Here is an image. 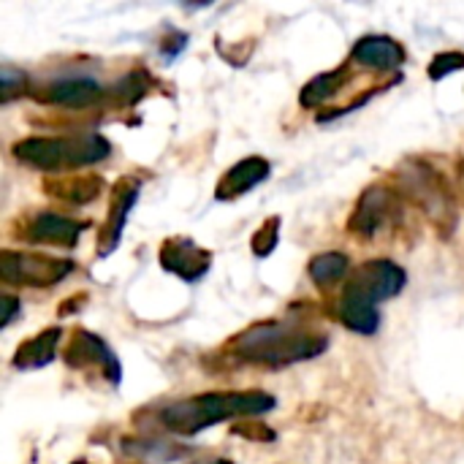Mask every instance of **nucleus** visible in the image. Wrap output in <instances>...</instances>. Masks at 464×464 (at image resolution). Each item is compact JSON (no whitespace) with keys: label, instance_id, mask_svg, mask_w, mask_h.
<instances>
[{"label":"nucleus","instance_id":"f257e3e1","mask_svg":"<svg viewBox=\"0 0 464 464\" xmlns=\"http://www.w3.org/2000/svg\"><path fill=\"white\" fill-rule=\"evenodd\" d=\"M275 405V397L266 392H207L166 405L160 411V424L171 435L193 438L231 419H258Z\"/></svg>","mask_w":464,"mask_h":464},{"label":"nucleus","instance_id":"f03ea898","mask_svg":"<svg viewBox=\"0 0 464 464\" xmlns=\"http://www.w3.org/2000/svg\"><path fill=\"white\" fill-rule=\"evenodd\" d=\"M329 348V337L313 329H304L299 321H264L234 337L231 351L250 364L264 367H288L310 362Z\"/></svg>","mask_w":464,"mask_h":464},{"label":"nucleus","instance_id":"7ed1b4c3","mask_svg":"<svg viewBox=\"0 0 464 464\" xmlns=\"http://www.w3.org/2000/svg\"><path fill=\"white\" fill-rule=\"evenodd\" d=\"M14 158L38 171L54 174L68 169H82L101 163L111 155V144L101 133H73V136H30L11 147Z\"/></svg>","mask_w":464,"mask_h":464},{"label":"nucleus","instance_id":"20e7f679","mask_svg":"<svg viewBox=\"0 0 464 464\" xmlns=\"http://www.w3.org/2000/svg\"><path fill=\"white\" fill-rule=\"evenodd\" d=\"M397 193L413 201L440 228L443 237H449L457 226L454 193L446 185V179L424 160H405L397 169Z\"/></svg>","mask_w":464,"mask_h":464},{"label":"nucleus","instance_id":"39448f33","mask_svg":"<svg viewBox=\"0 0 464 464\" xmlns=\"http://www.w3.org/2000/svg\"><path fill=\"white\" fill-rule=\"evenodd\" d=\"M73 272V264L65 258H46L30 253H0V277L5 285H27V288H52Z\"/></svg>","mask_w":464,"mask_h":464},{"label":"nucleus","instance_id":"423d86ee","mask_svg":"<svg viewBox=\"0 0 464 464\" xmlns=\"http://www.w3.org/2000/svg\"><path fill=\"white\" fill-rule=\"evenodd\" d=\"M405 283H408V275L402 266H397L389 258H375L353 269V275L345 283L343 296L378 307V302L397 296L405 288Z\"/></svg>","mask_w":464,"mask_h":464},{"label":"nucleus","instance_id":"0eeeda50","mask_svg":"<svg viewBox=\"0 0 464 464\" xmlns=\"http://www.w3.org/2000/svg\"><path fill=\"white\" fill-rule=\"evenodd\" d=\"M400 218V193L397 188H386V185H370L351 220H348V231L362 237V239H375L378 231L389 228L394 220Z\"/></svg>","mask_w":464,"mask_h":464},{"label":"nucleus","instance_id":"6e6552de","mask_svg":"<svg viewBox=\"0 0 464 464\" xmlns=\"http://www.w3.org/2000/svg\"><path fill=\"white\" fill-rule=\"evenodd\" d=\"M160 266L171 275H177L185 283H196L201 280L209 266H212V253L198 247L193 239L188 237H171L160 245Z\"/></svg>","mask_w":464,"mask_h":464},{"label":"nucleus","instance_id":"1a4fd4ad","mask_svg":"<svg viewBox=\"0 0 464 464\" xmlns=\"http://www.w3.org/2000/svg\"><path fill=\"white\" fill-rule=\"evenodd\" d=\"M139 188H141V182L130 179V177H122L120 182H114L111 196H109V218H106V226L98 237V256L101 258H106L109 253L117 250L120 237H122L125 223H128V215L139 198Z\"/></svg>","mask_w":464,"mask_h":464},{"label":"nucleus","instance_id":"9d476101","mask_svg":"<svg viewBox=\"0 0 464 464\" xmlns=\"http://www.w3.org/2000/svg\"><path fill=\"white\" fill-rule=\"evenodd\" d=\"M65 364H68L71 370L101 367L103 375H106L111 383H120V378H122V372H120L122 367H120L117 356L111 353V348H109L101 337H95V334H90V332H82V329L73 332L71 340H68Z\"/></svg>","mask_w":464,"mask_h":464},{"label":"nucleus","instance_id":"9b49d317","mask_svg":"<svg viewBox=\"0 0 464 464\" xmlns=\"http://www.w3.org/2000/svg\"><path fill=\"white\" fill-rule=\"evenodd\" d=\"M35 98L52 106L84 109V106H95L103 98V87L87 76H65V79H54L44 84V90L35 92Z\"/></svg>","mask_w":464,"mask_h":464},{"label":"nucleus","instance_id":"f8f14e48","mask_svg":"<svg viewBox=\"0 0 464 464\" xmlns=\"http://www.w3.org/2000/svg\"><path fill=\"white\" fill-rule=\"evenodd\" d=\"M90 223L84 220H73L65 215H54V212H41L35 215L27 226H24V242L33 245H57V247H73L79 242V234L87 228Z\"/></svg>","mask_w":464,"mask_h":464},{"label":"nucleus","instance_id":"ddd939ff","mask_svg":"<svg viewBox=\"0 0 464 464\" xmlns=\"http://www.w3.org/2000/svg\"><path fill=\"white\" fill-rule=\"evenodd\" d=\"M269 171H272V166H269L266 158H258V155L245 158V160L234 163V166L223 174V179L215 185V198H218V201L242 198V196L250 193L256 185H261V182L269 177Z\"/></svg>","mask_w":464,"mask_h":464},{"label":"nucleus","instance_id":"4468645a","mask_svg":"<svg viewBox=\"0 0 464 464\" xmlns=\"http://www.w3.org/2000/svg\"><path fill=\"white\" fill-rule=\"evenodd\" d=\"M351 60L372 71H397L405 63V49L389 35H364L356 41Z\"/></svg>","mask_w":464,"mask_h":464},{"label":"nucleus","instance_id":"2eb2a0df","mask_svg":"<svg viewBox=\"0 0 464 464\" xmlns=\"http://www.w3.org/2000/svg\"><path fill=\"white\" fill-rule=\"evenodd\" d=\"M60 340H63V329H57V326H52L46 332H38L35 337L24 340L16 348L11 364L16 370H41V367H46V364L54 362L57 348H60Z\"/></svg>","mask_w":464,"mask_h":464},{"label":"nucleus","instance_id":"dca6fc26","mask_svg":"<svg viewBox=\"0 0 464 464\" xmlns=\"http://www.w3.org/2000/svg\"><path fill=\"white\" fill-rule=\"evenodd\" d=\"M44 190L52 193L54 198H63V201H71V204H87V201H95L103 190V179L101 177H92V174H79V177H52L44 182Z\"/></svg>","mask_w":464,"mask_h":464},{"label":"nucleus","instance_id":"f3484780","mask_svg":"<svg viewBox=\"0 0 464 464\" xmlns=\"http://www.w3.org/2000/svg\"><path fill=\"white\" fill-rule=\"evenodd\" d=\"M351 82V68L348 65H340L334 71H326V73H318L315 79H310L304 87H302V95H299V103L304 109H318L324 106L326 101H332L334 95L343 92V87H348Z\"/></svg>","mask_w":464,"mask_h":464},{"label":"nucleus","instance_id":"a211bd4d","mask_svg":"<svg viewBox=\"0 0 464 464\" xmlns=\"http://www.w3.org/2000/svg\"><path fill=\"white\" fill-rule=\"evenodd\" d=\"M348 269H351V258L345 253H321L307 266V272H310V277H313V283L318 288L337 285L340 280H345Z\"/></svg>","mask_w":464,"mask_h":464},{"label":"nucleus","instance_id":"6ab92c4d","mask_svg":"<svg viewBox=\"0 0 464 464\" xmlns=\"http://www.w3.org/2000/svg\"><path fill=\"white\" fill-rule=\"evenodd\" d=\"M147 87H150L147 73H144V71H133V73H128L125 79H120L109 92H111L122 106H128V103H136V101L147 92Z\"/></svg>","mask_w":464,"mask_h":464},{"label":"nucleus","instance_id":"aec40b11","mask_svg":"<svg viewBox=\"0 0 464 464\" xmlns=\"http://www.w3.org/2000/svg\"><path fill=\"white\" fill-rule=\"evenodd\" d=\"M280 218L277 215H272L256 234H253V253L258 256V258H266V256H272L275 253V247H277V242H280Z\"/></svg>","mask_w":464,"mask_h":464},{"label":"nucleus","instance_id":"412c9836","mask_svg":"<svg viewBox=\"0 0 464 464\" xmlns=\"http://www.w3.org/2000/svg\"><path fill=\"white\" fill-rule=\"evenodd\" d=\"M462 68H464V52H440V54H435V57H432V63H430V79L440 82V79H446L449 73L462 71Z\"/></svg>","mask_w":464,"mask_h":464},{"label":"nucleus","instance_id":"4be33fe9","mask_svg":"<svg viewBox=\"0 0 464 464\" xmlns=\"http://www.w3.org/2000/svg\"><path fill=\"white\" fill-rule=\"evenodd\" d=\"M24 92V73L14 71V68H3V87H0V101L3 103H11L14 95H22Z\"/></svg>","mask_w":464,"mask_h":464},{"label":"nucleus","instance_id":"5701e85b","mask_svg":"<svg viewBox=\"0 0 464 464\" xmlns=\"http://www.w3.org/2000/svg\"><path fill=\"white\" fill-rule=\"evenodd\" d=\"M3 310H5V313H3V321H0V324H3V329H5V326H11V321L16 318L19 302H16L14 296H3Z\"/></svg>","mask_w":464,"mask_h":464},{"label":"nucleus","instance_id":"b1692460","mask_svg":"<svg viewBox=\"0 0 464 464\" xmlns=\"http://www.w3.org/2000/svg\"><path fill=\"white\" fill-rule=\"evenodd\" d=\"M234 432H237V435H245V432H250V427H247V424H239ZM253 432H258V435H250V438H256V440H275V432H272V430H266V427L253 430Z\"/></svg>","mask_w":464,"mask_h":464},{"label":"nucleus","instance_id":"393cba45","mask_svg":"<svg viewBox=\"0 0 464 464\" xmlns=\"http://www.w3.org/2000/svg\"><path fill=\"white\" fill-rule=\"evenodd\" d=\"M457 185H459V196H462L464 201V160L459 163V174H457Z\"/></svg>","mask_w":464,"mask_h":464},{"label":"nucleus","instance_id":"a878e982","mask_svg":"<svg viewBox=\"0 0 464 464\" xmlns=\"http://www.w3.org/2000/svg\"><path fill=\"white\" fill-rule=\"evenodd\" d=\"M196 464H234V462H228V459H209V462H196Z\"/></svg>","mask_w":464,"mask_h":464}]
</instances>
